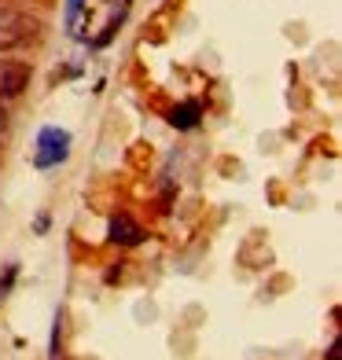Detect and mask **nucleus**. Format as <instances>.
<instances>
[{"mask_svg":"<svg viewBox=\"0 0 342 360\" xmlns=\"http://www.w3.org/2000/svg\"><path fill=\"white\" fill-rule=\"evenodd\" d=\"M8 129V110H4V103H0V133Z\"/></svg>","mask_w":342,"mask_h":360,"instance_id":"obj_7","label":"nucleus"},{"mask_svg":"<svg viewBox=\"0 0 342 360\" xmlns=\"http://www.w3.org/2000/svg\"><path fill=\"white\" fill-rule=\"evenodd\" d=\"M107 236H110L114 247H137V243H144V228L129 217V214H114Z\"/></svg>","mask_w":342,"mask_h":360,"instance_id":"obj_4","label":"nucleus"},{"mask_svg":"<svg viewBox=\"0 0 342 360\" xmlns=\"http://www.w3.org/2000/svg\"><path fill=\"white\" fill-rule=\"evenodd\" d=\"M30 89V67L26 63H0V100H15Z\"/></svg>","mask_w":342,"mask_h":360,"instance_id":"obj_3","label":"nucleus"},{"mask_svg":"<svg viewBox=\"0 0 342 360\" xmlns=\"http://www.w3.org/2000/svg\"><path fill=\"white\" fill-rule=\"evenodd\" d=\"M199 118H203V103L199 100H184L181 107L170 110V125L173 129H195V125H199Z\"/></svg>","mask_w":342,"mask_h":360,"instance_id":"obj_5","label":"nucleus"},{"mask_svg":"<svg viewBox=\"0 0 342 360\" xmlns=\"http://www.w3.org/2000/svg\"><path fill=\"white\" fill-rule=\"evenodd\" d=\"M41 34V19L26 15L19 8L0 4V52H11V48H23Z\"/></svg>","mask_w":342,"mask_h":360,"instance_id":"obj_1","label":"nucleus"},{"mask_svg":"<svg viewBox=\"0 0 342 360\" xmlns=\"http://www.w3.org/2000/svg\"><path fill=\"white\" fill-rule=\"evenodd\" d=\"M70 133L67 129H59V125H44L41 133H37V151H34V166L37 169H52L59 166V162H67L70 158Z\"/></svg>","mask_w":342,"mask_h":360,"instance_id":"obj_2","label":"nucleus"},{"mask_svg":"<svg viewBox=\"0 0 342 360\" xmlns=\"http://www.w3.org/2000/svg\"><path fill=\"white\" fill-rule=\"evenodd\" d=\"M81 8H85V0H67V30H74V26H77Z\"/></svg>","mask_w":342,"mask_h":360,"instance_id":"obj_6","label":"nucleus"}]
</instances>
